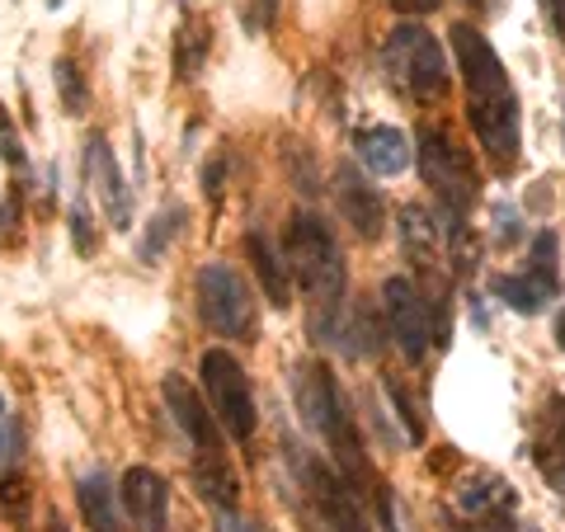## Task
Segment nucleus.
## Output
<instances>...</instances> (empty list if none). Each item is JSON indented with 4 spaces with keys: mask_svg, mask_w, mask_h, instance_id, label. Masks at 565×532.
<instances>
[{
    "mask_svg": "<svg viewBox=\"0 0 565 532\" xmlns=\"http://www.w3.org/2000/svg\"><path fill=\"white\" fill-rule=\"evenodd\" d=\"M282 259H288L292 278L302 283V292L316 301H334L344 297V255L334 245L330 226L316 217V212H297L288 226V241H282Z\"/></svg>",
    "mask_w": 565,
    "mask_h": 532,
    "instance_id": "nucleus-3",
    "label": "nucleus"
},
{
    "mask_svg": "<svg viewBox=\"0 0 565 532\" xmlns=\"http://www.w3.org/2000/svg\"><path fill=\"white\" fill-rule=\"evenodd\" d=\"M217 532H264L250 519H236V513H217Z\"/></svg>",
    "mask_w": 565,
    "mask_h": 532,
    "instance_id": "nucleus-32",
    "label": "nucleus"
},
{
    "mask_svg": "<svg viewBox=\"0 0 565 532\" xmlns=\"http://www.w3.org/2000/svg\"><path fill=\"white\" fill-rule=\"evenodd\" d=\"M401 241L405 251H411V259H434V245H438V232L429 222V212L424 208H401Z\"/></svg>",
    "mask_w": 565,
    "mask_h": 532,
    "instance_id": "nucleus-22",
    "label": "nucleus"
},
{
    "mask_svg": "<svg viewBox=\"0 0 565 532\" xmlns=\"http://www.w3.org/2000/svg\"><path fill=\"white\" fill-rule=\"evenodd\" d=\"M382 62L392 71V81L405 85L419 104H438L448 95V57L434 33H424L419 24H396L386 33Z\"/></svg>",
    "mask_w": 565,
    "mask_h": 532,
    "instance_id": "nucleus-4",
    "label": "nucleus"
},
{
    "mask_svg": "<svg viewBox=\"0 0 565 532\" xmlns=\"http://www.w3.org/2000/svg\"><path fill=\"white\" fill-rule=\"evenodd\" d=\"M85 184H90V193L99 199L114 232H132V189H128V180H122L109 141H104L99 132L85 141Z\"/></svg>",
    "mask_w": 565,
    "mask_h": 532,
    "instance_id": "nucleus-10",
    "label": "nucleus"
},
{
    "mask_svg": "<svg viewBox=\"0 0 565 532\" xmlns=\"http://www.w3.org/2000/svg\"><path fill=\"white\" fill-rule=\"evenodd\" d=\"M161 396L170 405V419L189 434L193 448H199V453H222V424H217V415H207V405L199 401V392H193L180 372H166V377H161Z\"/></svg>",
    "mask_w": 565,
    "mask_h": 532,
    "instance_id": "nucleus-12",
    "label": "nucleus"
},
{
    "mask_svg": "<svg viewBox=\"0 0 565 532\" xmlns=\"http://www.w3.org/2000/svg\"><path fill=\"white\" fill-rule=\"evenodd\" d=\"M561 132H565V123H561Z\"/></svg>",
    "mask_w": 565,
    "mask_h": 532,
    "instance_id": "nucleus-39",
    "label": "nucleus"
},
{
    "mask_svg": "<svg viewBox=\"0 0 565 532\" xmlns=\"http://www.w3.org/2000/svg\"><path fill=\"white\" fill-rule=\"evenodd\" d=\"M542 10L552 14V29H556L561 39H565V0H542Z\"/></svg>",
    "mask_w": 565,
    "mask_h": 532,
    "instance_id": "nucleus-34",
    "label": "nucleus"
},
{
    "mask_svg": "<svg viewBox=\"0 0 565 532\" xmlns=\"http://www.w3.org/2000/svg\"><path fill=\"white\" fill-rule=\"evenodd\" d=\"M180 6H193V0H180Z\"/></svg>",
    "mask_w": 565,
    "mask_h": 532,
    "instance_id": "nucleus-38",
    "label": "nucleus"
},
{
    "mask_svg": "<svg viewBox=\"0 0 565 532\" xmlns=\"http://www.w3.org/2000/svg\"><path fill=\"white\" fill-rule=\"evenodd\" d=\"M452 52H457V62H462L467 118H471L476 141H481V151L494 161V170H514L519 141H523L519 137V95H514V81H509L500 52L471 24H452Z\"/></svg>",
    "mask_w": 565,
    "mask_h": 532,
    "instance_id": "nucleus-1",
    "label": "nucleus"
},
{
    "mask_svg": "<svg viewBox=\"0 0 565 532\" xmlns=\"http://www.w3.org/2000/svg\"><path fill=\"white\" fill-rule=\"evenodd\" d=\"M0 156H6V166L24 170V147H20V137H14V128H10L6 114H0Z\"/></svg>",
    "mask_w": 565,
    "mask_h": 532,
    "instance_id": "nucleus-29",
    "label": "nucleus"
},
{
    "mask_svg": "<svg viewBox=\"0 0 565 532\" xmlns=\"http://www.w3.org/2000/svg\"><path fill=\"white\" fill-rule=\"evenodd\" d=\"M556 344H561V349H565V307H561V311H556Z\"/></svg>",
    "mask_w": 565,
    "mask_h": 532,
    "instance_id": "nucleus-35",
    "label": "nucleus"
},
{
    "mask_svg": "<svg viewBox=\"0 0 565 532\" xmlns=\"http://www.w3.org/2000/svg\"><path fill=\"white\" fill-rule=\"evenodd\" d=\"M292 396H297L302 419L330 443L334 453H340V462L349 467V476H359L363 471V443H359V429H353L349 405L340 396V386H334L330 368L326 363H302L297 368V377H292Z\"/></svg>",
    "mask_w": 565,
    "mask_h": 532,
    "instance_id": "nucleus-2",
    "label": "nucleus"
},
{
    "mask_svg": "<svg viewBox=\"0 0 565 532\" xmlns=\"http://www.w3.org/2000/svg\"><path fill=\"white\" fill-rule=\"evenodd\" d=\"M180 226H184V208H180V203H170V208L156 212L151 226H147V236H141V259H147V264L161 259V255H166V245L180 236Z\"/></svg>",
    "mask_w": 565,
    "mask_h": 532,
    "instance_id": "nucleus-23",
    "label": "nucleus"
},
{
    "mask_svg": "<svg viewBox=\"0 0 565 532\" xmlns=\"http://www.w3.org/2000/svg\"><path fill=\"white\" fill-rule=\"evenodd\" d=\"M334 203H340V217H344L363 241H377V236H382L386 208H382V199H377V189L353 174V166L334 170Z\"/></svg>",
    "mask_w": 565,
    "mask_h": 532,
    "instance_id": "nucleus-13",
    "label": "nucleus"
},
{
    "mask_svg": "<svg viewBox=\"0 0 565 532\" xmlns=\"http://www.w3.org/2000/svg\"><path fill=\"white\" fill-rule=\"evenodd\" d=\"M359 161L373 170V174H401L405 166L415 161V151H411V141H405L401 128H363L359 132Z\"/></svg>",
    "mask_w": 565,
    "mask_h": 532,
    "instance_id": "nucleus-14",
    "label": "nucleus"
},
{
    "mask_svg": "<svg viewBox=\"0 0 565 532\" xmlns=\"http://www.w3.org/2000/svg\"><path fill=\"white\" fill-rule=\"evenodd\" d=\"M66 6V0H47V10H62Z\"/></svg>",
    "mask_w": 565,
    "mask_h": 532,
    "instance_id": "nucleus-37",
    "label": "nucleus"
},
{
    "mask_svg": "<svg viewBox=\"0 0 565 532\" xmlns=\"http://www.w3.org/2000/svg\"><path fill=\"white\" fill-rule=\"evenodd\" d=\"M71 241H76V255H95V236H90V212H85V199L71 203Z\"/></svg>",
    "mask_w": 565,
    "mask_h": 532,
    "instance_id": "nucleus-28",
    "label": "nucleus"
},
{
    "mask_svg": "<svg viewBox=\"0 0 565 532\" xmlns=\"http://www.w3.org/2000/svg\"><path fill=\"white\" fill-rule=\"evenodd\" d=\"M415 156H419L424 184L438 193V203L448 208L452 222H462V212L476 203V166H471V151L457 147L448 128H424Z\"/></svg>",
    "mask_w": 565,
    "mask_h": 532,
    "instance_id": "nucleus-7",
    "label": "nucleus"
},
{
    "mask_svg": "<svg viewBox=\"0 0 565 532\" xmlns=\"http://www.w3.org/2000/svg\"><path fill=\"white\" fill-rule=\"evenodd\" d=\"M316 486H321L316 494H321L326 519H330L334 532H373V528H367V519H363L359 500H353V490H349L344 481H334L330 471H316Z\"/></svg>",
    "mask_w": 565,
    "mask_h": 532,
    "instance_id": "nucleus-19",
    "label": "nucleus"
},
{
    "mask_svg": "<svg viewBox=\"0 0 565 532\" xmlns=\"http://www.w3.org/2000/svg\"><path fill=\"white\" fill-rule=\"evenodd\" d=\"M245 251H250V264H255V278L264 297H269V307H288L292 301V283H288V264H282V255L269 245V236L255 232L250 241H245Z\"/></svg>",
    "mask_w": 565,
    "mask_h": 532,
    "instance_id": "nucleus-18",
    "label": "nucleus"
},
{
    "mask_svg": "<svg viewBox=\"0 0 565 532\" xmlns=\"http://www.w3.org/2000/svg\"><path fill=\"white\" fill-rule=\"evenodd\" d=\"M199 377H203V392H207L212 415L222 424V434L236 443H250L259 415H255V392H250V377H245L241 359L226 349H203Z\"/></svg>",
    "mask_w": 565,
    "mask_h": 532,
    "instance_id": "nucleus-5",
    "label": "nucleus"
},
{
    "mask_svg": "<svg viewBox=\"0 0 565 532\" xmlns=\"http://www.w3.org/2000/svg\"><path fill=\"white\" fill-rule=\"evenodd\" d=\"M193 486H199V494H203V500L217 509V513H232L236 500H241L236 471L226 467L222 453H199V462H193Z\"/></svg>",
    "mask_w": 565,
    "mask_h": 532,
    "instance_id": "nucleus-17",
    "label": "nucleus"
},
{
    "mask_svg": "<svg viewBox=\"0 0 565 532\" xmlns=\"http://www.w3.org/2000/svg\"><path fill=\"white\" fill-rule=\"evenodd\" d=\"M47 532H66V523H62V519H52V523H47Z\"/></svg>",
    "mask_w": 565,
    "mask_h": 532,
    "instance_id": "nucleus-36",
    "label": "nucleus"
},
{
    "mask_svg": "<svg viewBox=\"0 0 565 532\" xmlns=\"http://www.w3.org/2000/svg\"><path fill=\"white\" fill-rule=\"evenodd\" d=\"M537 471L546 486L565 494V396H556L542 411V434H537Z\"/></svg>",
    "mask_w": 565,
    "mask_h": 532,
    "instance_id": "nucleus-16",
    "label": "nucleus"
},
{
    "mask_svg": "<svg viewBox=\"0 0 565 532\" xmlns=\"http://www.w3.org/2000/svg\"><path fill=\"white\" fill-rule=\"evenodd\" d=\"M382 311H386V326H392V340L401 344V353L411 363H419L424 353H429V340H434V316H429L424 292L411 278H386L382 283Z\"/></svg>",
    "mask_w": 565,
    "mask_h": 532,
    "instance_id": "nucleus-8",
    "label": "nucleus"
},
{
    "mask_svg": "<svg viewBox=\"0 0 565 532\" xmlns=\"http://www.w3.org/2000/svg\"><path fill=\"white\" fill-rule=\"evenodd\" d=\"M20 462V434H14V424L0 415V471H10Z\"/></svg>",
    "mask_w": 565,
    "mask_h": 532,
    "instance_id": "nucleus-30",
    "label": "nucleus"
},
{
    "mask_svg": "<svg viewBox=\"0 0 565 532\" xmlns=\"http://www.w3.org/2000/svg\"><path fill=\"white\" fill-rule=\"evenodd\" d=\"M274 10H278V0H245V6H241V24H245V33H269Z\"/></svg>",
    "mask_w": 565,
    "mask_h": 532,
    "instance_id": "nucleus-27",
    "label": "nucleus"
},
{
    "mask_svg": "<svg viewBox=\"0 0 565 532\" xmlns=\"http://www.w3.org/2000/svg\"><path fill=\"white\" fill-rule=\"evenodd\" d=\"M193 292H199V316L212 330L226 334V340L250 344V334H255V292H250V283L232 269V264H222V259L203 264L199 278H193Z\"/></svg>",
    "mask_w": 565,
    "mask_h": 532,
    "instance_id": "nucleus-6",
    "label": "nucleus"
},
{
    "mask_svg": "<svg viewBox=\"0 0 565 532\" xmlns=\"http://www.w3.org/2000/svg\"><path fill=\"white\" fill-rule=\"evenodd\" d=\"M207 39H212V33H207L203 24H184V29H180V43H174V66H180L184 81L199 76V66H203V57H207Z\"/></svg>",
    "mask_w": 565,
    "mask_h": 532,
    "instance_id": "nucleus-24",
    "label": "nucleus"
},
{
    "mask_svg": "<svg viewBox=\"0 0 565 532\" xmlns=\"http://www.w3.org/2000/svg\"><path fill=\"white\" fill-rule=\"evenodd\" d=\"M386 396H392V405H396V415H401V424H405V438L411 443H424V419H419V411L411 405V396L396 386V377H386Z\"/></svg>",
    "mask_w": 565,
    "mask_h": 532,
    "instance_id": "nucleus-26",
    "label": "nucleus"
},
{
    "mask_svg": "<svg viewBox=\"0 0 565 532\" xmlns=\"http://www.w3.org/2000/svg\"><path fill=\"white\" fill-rule=\"evenodd\" d=\"M52 81H57V91H62L66 114H85V81H81L76 62H71V57H57V66H52Z\"/></svg>",
    "mask_w": 565,
    "mask_h": 532,
    "instance_id": "nucleus-25",
    "label": "nucleus"
},
{
    "mask_svg": "<svg viewBox=\"0 0 565 532\" xmlns=\"http://www.w3.org/2000/svg\"><path fill=\"white\" fill-rule=\"evenodd\" d=\"M76 494H81L85 523H90L95 532H128V528H122L128 513H118L122 500H118V490L109 486V476H104V471H85L76 481Z\"/></svg>",
    "mask_w": 565,
    "mask_h": 532,
    "instance_id": "nucleus-15",
    "label": "nucleus"
},
{
    "mask_svg": "<svg viewBox=\"0 0 565 532\" xmlns=\"http://www.w3.org/2000/svg\"><path fill=\"white\" fill-rule=\"evenodd\" d=\"M118 500H122V513H128V523L137 532H166V523H170V490L151 467H128L122 471Z\"/></svg>",
    "mask_w": 565,
    "mask_h": 532,
    "instance_id": "nucleus-11",
    "label": "nucleus"
},
{
    "mask_svg": "<svg viewBox=\"0 0 565 532\" xmlns=\"http://www.w3.org/2000/svg\"><path fill=\"white\" fill-rule=\"evenodd\" d=\"M444 0H392V10L396 14H429V10H438Z\"/></svg>",
    "mask_w": 565,
    "mask_h": 532,
    "instance_id": "nucleus-33",
    "label": "nucleus"
},
{
    "mask_svg": "<svg viewBox=\"0 0 565 532\" xmlns=\"http://www.w3.org/2000/svg\"><path fill=\"white\" fill-rule=\"evenodd\" d=\"M222 170H226V161H222V156H212V166H203V193H207L212 203L222 199Z\"/></svg>",
    "mask_w": 565,
    "mask_h": 532,
    "instance_id": "nucleus-31",
    "label": "nucleus"
},
{
    "mask_svg": "<svg viewBox=\"0 0 565 532\" xmlns=\"http://www.w3.org/2000/svg\"><path fill=\"white\" fill-rule=\"evenodd\" d=\"M340 301L344 297L321 301V316H316V340L340 344V353H344V359H353V363L377 359V353H382V326H377V316L367 311V307L344 311Z\"/></svg>",
    "mask_w": 565,
    "mask_h": 532,
    "instance_id": "nucleus-9",
    "label": "nucleus"
},
{
    "mask_svg": "<svg viewBox=\"0 0 565 532\" xmlns=\"http://www.w3.org/2000/svg\"><path fill=\"white\" fill-rule=\"evenodd\" d=\"M457 504H462L467 513H490V509L514 504V490H509L504 481H494V476H476V481H467L462 490H457Z\"/></svg>",
    "mask_w": 565,
    "mask_h": 532,
    "instance_id": "nucleus-21",
    "label": "nucleus"
},
{
    "mask_svg": "<svg viewBox=\"0 0 565 532\" xmlns=\"http://www.w3.org/2000/svg\"><path fill=\"white\" fill-rule=\"evenodd\" d=\"M494 292H500L509 307L514 311H523V316H533V311H542V301L556 292V283H546L542 274H514V278H494Z\"/></svg>",
    "mask_w": 565,
    "mask_h": 532,
    "instance_id": "nucleus-20",
    "label": "nucleus"
}]
</instances>
